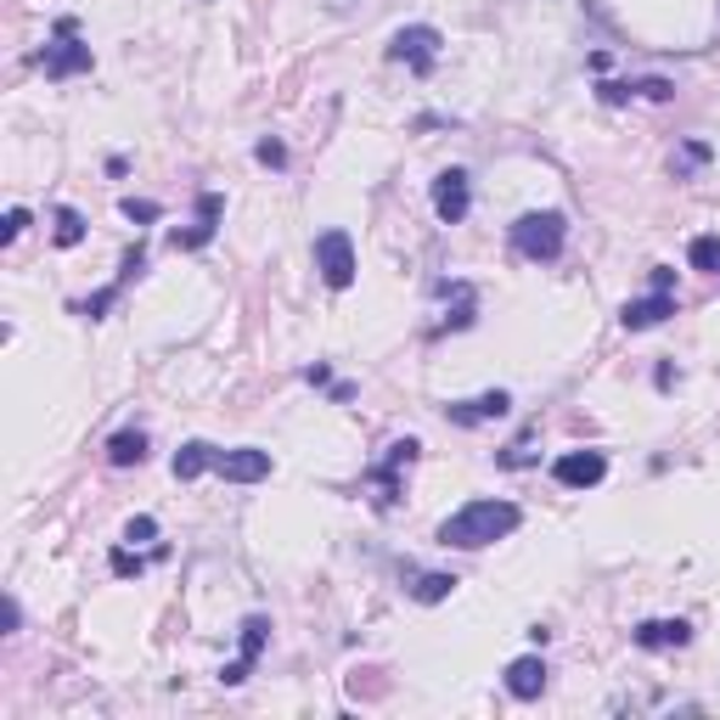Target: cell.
I'll return each instance as SVG.
<instances>
[{"label": "cell", "mask_w": 720, "mask_h": 720, "mask_svg": "<svg viewBox=\"0 0 720 720\" xmlns=\"http://www.w3.org/2000/svg\"><path fill=\"white\" fill-rule=\"evenodd\" d=\"M34 62L46 68V79H73V73H90V62H97V57H90V46L79 40V23H73V18H57V40H51Z\"/></svg>", "instance_id": "3"}, {"label": "cell", "mask_w": 720, "mask_h": 720, "mask_svg": "<svg viewBox=\"0 0 720 720\" xmlns=\"http://www.w3.org/2000/svg\"><path fill=\"white\" fill-rule=\"evenodd\" d=\"M687 259H692V270H703V277H720V237H692Z\"/></svg>", "instance_id": "21"}, {"label": "cell", "mask_w": 720, "mask_h": 720, "mask_svg": "<svg viewBox=\"0 0 720 720\" xmlns=\"http://www.w3.org/2000/svg\"><path fill=\"white\" fill-rule=\"evenodd\" d=\"M406 591L417 602H444L450 591H457V574H406Z\"/></svg>", "instance_id": "19"}, {"label": "cell", "mask_w": 720, "mask_h": 720, "mask_svg": "<svg viewBox=\"0 0 720 720\" xmlns=\"http://www.w3.org/2000/svg\"><path fill=\"white\" fill-rule=\"evenodd\" d=\"M563 242H569V220L558 209H529L512 220V248L534 264H552L563 253Z\"/></svg>", "instance_id": "2"}, {"label": "cell", "mask_w": 720, "mask_h": 720, "mask_svg": "<svg viewBox=\"0 0 720 720\" xmlns=\"http://www.w3.org/2000/svg\"><path fill=\"white\" fill-rule=\"evenodd\" d=\"M468 209H473V180H468V169H439V174H433V214H439L444 226H462Z\"/></svg>", "instance_id": "7"}, {"label": "cell", "mask_w": 720, "mask_h": 720, "mask_svg": "<svg viewBox=\"0 0 720 720\" xmlns=\"http://www.w3.org/2000/svg\"><path fill=\"white\" fill-rule=\"evenodd\" d=\"M316 270H321V282L338 288V293L354 282V242H349V231H321L316 237Z\"/></svg>", "instance_id": "6"}, {"label": "cell", "mask_w": 720, "mask_h": 720, "mask_svg": "<svg viewBox=\"0 0 720 720\" xmlns=\"http://www.w3.org/2000/svg\"><path fill=\"white\" fill-rule=\"evenodd\" d=\"M152 534H158V523H152V518H147V512H141V518H130V523H124V540H136V547H147V540H152Z\"/></svg>", "instance_id": "26"}, {"label": "cell", "mask_w": 720, "mask_h": 720, "mask_svg": "<svg viewBox=\"0 0 720 720\" xmlns=\"http://www.w3.org/2000/svg\"><path fill=\"white\" fill-rule=\"evenodd\" d=\"M523 523V512L512 501H468L457 507L444 523H439V547H457V552H479V547H496L512 529Z\"/></svg>", "instance_id": "1"}, {"label": "cell", "mask_w": 720, "mask_h": 720, "mask_svg": "<svg viewBox=\"0 0 720 720\" xmlns=\"http://www.w3.org/2000/svg\"><path fill=\"white\" fill-rule=\"evenodd\" d=\"M507 692L512 698H540V692H547V659H540V653H523V659H512L507 664Z\"/></svg>", "instance_id": "15"}, {"label": "cell", "mask_w": 720, "mask_h": 720, "mask_svg": "<svg viewBox=\"0 0 720 720\" xmlns=\"http://www.w3.org/2000/svg\"><path fill=\"white\" fill-rule=\"evenodd\" d=\"M450 299H457V304H450V316L439 321V332H462V327H473V316H479V293H473L468 282H457V288H450Z\"/></svg>", "instance_id": "18"}, {"label": "cell", "mask_w": 720, "mask_h": 720, "mask_svg": "<svg viewBox=\"0 0 720 720\" xmlns=\"http://www.w3.org/2000/svg\"><path fill=\"white\" fill-rule=\"evenodd\" d=\"M108 462H113V468H141V462H147V433H141V428L113 433V439H108Z\"/></svg>", "instance_id": "17"}, {"label": "cell", "mask_w": 720, "mask_h": 720, "mask_svg": "<svg viewBox=\"0 0 720 720\" xmlns=\"http://www.w3.org/2000/svg\"><path fill=\"white\" fill-rule=\"evenodd\" d=\"M29 231V209H7V226H0V242H18Z\"/></svg>", "instance_id": "25"}, {"label": "cell", "mask_w": 720, "mask_h": 720, "mask_svg": "<svg viewBox=\"0 0 720 720\" xmlns=\"http://www.w3.org/2000/svg\"><path fill=\"white\" fill-rule=\"evenodd\" d=\"M670 316H676V293H670V288H653L648 299H630V304L619 310L624 332H648V327H659V321H670Z\"/></svg>", "instance_id": "12"}, {"label": "cell", "mask_w": 720, "mask_h": 720, "mask_svg": "<svg viewBox=\"0 0 720 720\" xmlns=\"http://www.w3.org/2000/svg\"><path fill=\"white\" fill-rule=\"evenodd\" d=\"M552 479L563 490H591V484L608 479V457L602 450H563V457L552 462Z\"/></svg>", "instance_id": "9"}, {"label": "cell", "mask_w": 720, "mask_h": 720, "mask_svg": "<svg viewBox=\"0 0 720 720\" xmlns=\"http://www.w3.org/2000/svg\"><path fill=\"white\" fill-rule=\"evenodd\" d=\"M51 237H57V248H79V242H84V214H79V209H57Z\"/></svg>", "instance_id": "20"}, {"label": "cell", "mask_w": 720, "mask_h": 720, "mask_svg": "<svg viewBox=\"0 0 720 720\" xmlns=\"http://www.w3.org/2000/svg\"><path fill=\"white\" fill-rule=\"evenodd\" d=\"M119 209H124V220H136V226H152V220H163V209H158L152 198H124Z\"/></svg>", "instance_id": "23"}, {"label": "cell", "mask_w": 720, "mask_h": 720, "mask_svg": "<svg viewBox=\"0 0 720 720\" xmlns=\"http://www.w3.org/2000/svg\"><path fill=\"white\" fill-rule=\"evenodd\" d=\"M439 46H444V34L433 23H411V29H400L389 40V62H406L411 73H433L439 68Z\"/></svg>", "instance_id": "4"}, {"label": "cell", "mask_w": 720, "mask_h": 720, "mask_svg": "<svg viewBox=\"0 0 720 720\" xmlns=\"http://www.w3.org/2000/svg\"><path fill=\"white\" fill-rule=\"evenodd\" d=\"M264 642H270V619H264V613H248V619H242V637H237V659L220 670V681H226V687H242L248 670L259 664Z\"/></svg>", "instance_id": "8"}, {"label": "cell", "mask_w": 720, "mask_h": 720, "mask_svg": "<svg viewBox=\"0 0 720 720\" xmlns=\"http://www.w3.org/2000/svg\"><path fill=\"white\" fill-rule=\"evenodd\" d=\"M630 642H637L642 653H676L692 642V624L687 619H642L637 630H630Z\"/></svg>", "instance_id": "11"}, {"label": "cell", "mask_w": 720, "mask_h": 720, "mask_svg": "<svg viewBox=\"0 0 720 720\" xmlns=\"http://www.w3.org/2000/svg\"><path fill=\"white\" fill-rule=\"evenodd\" d=\"M214 462H220V450H214L209 439H192V444H180V450H174V479H180V484H192V479H203Z\"/></svg>", "instance_id": "16"}, {"label": "cell", "mask_w": 720, "mask_h": 720, "mask_svg": "<svg viewBox=\"0 0 720 720\" xmlns=\"http://www.w3.org/2000/svg\"><path fill=\"white\" fill-rule=\"evenodd\" d=\"M18 624H23V608H18V597H7V637H12Z\"/></svg>", "instance_id": "29"}, {"label": "cell", "mask_w": 720, "mask_h": 720, "mask_svg": "<svg viewBox=\"0 0 720 720\" xmlns=\"http://www.w3.org/2000/svg\"><path fill=\"white\" fill-rule=\"evenodd\" d=\"M214 473H220V479H231V484H259V479H270V450H259V444L220 450Z\"/></svg>", "instance_id": "10"}, {"label": "cell", "mask_w": 720, "mask_h": 720, "mask_svg": "<svg viewBox=\"0 0 720 720\" xmlns=\"http://www.w3.org/2000/svg\"><path fill=\"white\" fill-rule=\"evenodd\" d=\"M147 563L136 558V552H113V574H141Z\"/></svg>", "instance_id": "28"}, {"label": "cell", "mask_w": 720, "mask_h": 720, "mask_svg": "<svg viewBox=\"0 0 720 720\" xmlns=\"http://www.w3.org/2000/svg\"><path fill=\"white\" fill-rule=\"evenodd\" d=\"M507 411H512V394H507V389H490V394H479V400L444 406V417L457 422V428H479V422H496V417H507Z\"/></svg>", "instance_id": "14"}, {"label": "cell", "mask_w": 720, "mask_h": 720, "mask_svg": "<svg viewBox=\"0 0 720 720\" xmlns=\"http://www.w3.org/2000/svg\"><path fill=\"white\" fill-rule=\"evenodd\" d=\"M119 288H124V282H113V288H102L97 299H84V304H73V316H84V321H102V316L113 310V299H119Z\"/></svg>", "instance_id": "22"}, {"label": "cell", "mask_w": 720, "mask_h": 720, "mask_svg": "<svg viewBox=\"0 0 720 720\" xmlns=\"http://www.w3.org/2000/svg\"><path fill=\"white\" fill-rule=\"evenodd\" d=\"M253 158H259V163H270V169H282V163H288V147H282V141H270V136H264V141H259V147H253Z\"/></svg>", "instance_id": "24"}, {"label": "cell", "mask_w": 720, "mask_h": 720, "mask_svg": "<svg viewBox=\"0 0 720 720\" xmlns=\"http://www.w3.org/2000/svg\"><path fill=\"white\" fill-rule=\"evenodd\" d=\"M417 457H422V444H417V439H394V444H389V457L367 473V484L378 490V496H372V501H378V512H389V507L400 501V473H406Z\"/></svg>", "instance_id": "5"}, {"label": "cell", "mask_w": 720, "mask_h": 720, "mask_svg": "<svg viewBox=\"0 0 720 720\" xmlns=\"http://www.w3.org/2000/svg\"><path fill=\"white\" fill-rule=\"evenodd\" d=\"M534 462V450H529V439H518L512 450H501V468H529Z\"/></svg>", "instance_id": "27"}, {"label": "cell", "mask_w": 720, "mask_h": 720, "mask_svg": "<svg viewBox=\"0 0 720 720\" xmlns=\"http://www.w3.org/2000/svg\"><path fill=\"white\" fill-rule=\"evenodd\" d=\"M220 209H226V198H220V192H203V198H198V226H192V231H169V248H174V253H180V248H209L214 231H220Z\"/></svg>", "instance_id": "13"}]
</instances>
